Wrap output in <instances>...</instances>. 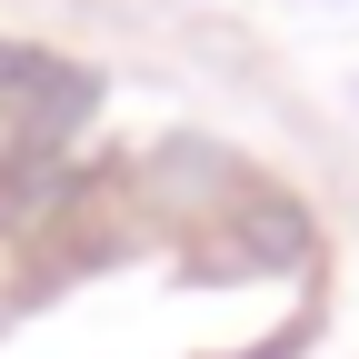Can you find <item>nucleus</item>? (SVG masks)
Instances as JSON below:
<instances>
[{
  "mask_svg": "<svg viewBox=\"0 0 359 359\" xmlns=\"http://www.w3.org/2000/svg\"><path fill=\"white\" fill-rule=\"evenodd\" d=\"M230 250H240L250 269H299V259H309V210H290V200H250V210L230 219Z\"/></svg>",
  "mask_w": 359,
  "mask_h": 359,
  "instance_id": "nucleus-1",
  "label": "nucleus"
}]
</instances>
